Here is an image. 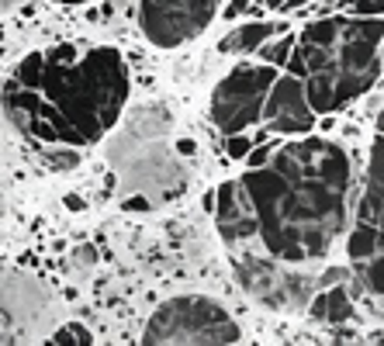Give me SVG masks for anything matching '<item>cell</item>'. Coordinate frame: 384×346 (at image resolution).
Returning <instances> with one entry per match:
<instances>
[{"label":"cell","instance_id":"obj_1","mask_svg":"<svg viewBox=\"0 0 384 346\" xmlns=\"http://www.w3.org/2000/svg\"><path fill=\"white\" fill-rule=\"evenodd\" d=\"M256 222L260 253L284 263H308L329 253L346 229L350 156L329 139L274 146L263 167L239 177Z\"/></svg>","mask_w":384,"mask_h":346},{"label":"cell","instance_id":"obj_2","mask_svg":"<svg viewBox=\"0 0 384 346\" xmlns=\"http://www.w3.org/2000/svg\"><path fill=\"white\" fill-rule=\"evenodd\" d=\"M128 101V66L101 45L77 59L73 45L28 52L0 84V111L11 129L45 146H90L118 125Z\"/></svg>","mask_w":384,"mask_h":346},{"label":"cell","instance_id":"obj_3","mask_svg":"<svg viewBox=\"0 0 384 346\" xmlns=\"http://www.w3.org/2000/svg\"><path fill=\"white\" fill-rule=\"evenodd\" d=\"M384 21L381 18H322L295 39L291 73L301 77L315 115H333L378 84Z\"/></svg>","mask_w":384,"mask_h":346},{"label":"cell","instance_id":"obj_4","mask_svg":"<svg viewBox=\"0 0 384 346\" xmlns=\"http://www.w3.org/2000/svg\"><path fill=\"white\" fill-rule=\"evenodd\" d=\"M170 129L173 118L163 104L139 108L108 146V160L122 173V187L146 194L153 205L173 201L187 187V170L177 160Z\"/></svg>","mask_w":384,"mask_h":346},{"label":"cell","instance_id":"obj_5","mask_svg":"<svg viewBox=\"0 0 384 346\" xmlns=\"http://www.w3.org/2000/svg\"><path fill=\"white\" fill-rule=\"evenodd\" d=\"M239 340V322L205 295H180L163 302L142 333L146 346H232Z\"/></svg>","mask_w":384,"mask_h":346},{"label":"cell","instance_id":"obj_6","mask_svg":"<svg viewBox=\"0 0 384 346\" xmlns=\"http://www.w3.org/2000/svg\"><path fill=\"white\" fill-rule=\"evenodd\" d=\"M232 267H236V281L243 284V291L267 308H305L319 291V277L298 274L295 263L274 260L267 253H250L246 246H239V253L232 257Z\"/></svg>","mask_w":384,"mask_h":346},{"label":"cell","instance_id":"obj_7","mask_svg":"<svg viewBox=\"0 0 384 346\" xmlns=\"http://www.w3.org/2000/svg\"><path fill=\"white\" fill-rule=\"evenodd\" d=\"M277 80V66L270 63H243L236 66L212 94V122L218 132L236 135L260 122L267 90Z\"/></svg>","mask_w":384,"mask_h":346},{"label":"cell","instance_id":"obj_8","mask_svg":"<svg viewBox=\"0 0 384 346\" xmlns=\"http://www.w3.org/2000/svg\"><path fill=\"white\" fill-rule=\"evenodd\" d=\"M52 319V298L21 270H0V343L39 336Z\"/></svg>","mask_w":384,"mask_h":346},{"label":"cell","instance_id":"obj_9","mask_svg":"<svg viewBox=\"0 0 384 346\" xmlns=\"http://www.w3.org/2000/svg\"><path fill=\"white\" fill-rule=\"evenodd\" d=\"M218 14V0H142L139 28L160 49H177L201 35Z\"/></svg>","mask_w":384,"mask_h":346},{"label":"cell","instance_id":"obj_10","mask_svg":"<svg viewBox=\"0 0 384 346\" xmlns=\"http://www.w3.org/2000/svg\"><path fill=\"white\" fill-rule=\"evenodd\" d=\"M260 118L267 122V132H274V135H308L315 129V111L305 97L301 77H295V73L281 77L277 73V80L267 90Z\"/></svg>","mask_w":384,"mask_h":346},{"label":"cell","instance_id":"obj_11","mask_svg":"<svg viewBox=\"0 0 384 346\" xmlns=\"http://www.w3.org/2000/svg\"><path fill=\"white\" fill-rule=\"evenodd\" d=\"M215 218H218V232L229 246H250L256 236V222L250 212V201L239 187V180H225L218 191H215Z\"/></svg>","mask_w":384,"mask_h":346},{"label":"cell","instance_id":"obj_12","mask_svg":"<svg viewBox=\"0 0 384 346\" xmlns=\"http://www.w3.org/2000/svg\"><path fill=\"white\" fill-rule=\"evenodd\" d=\"M357 218L367 225H378L384 232V135H378L371 146V170H367V187H364Z\"/></svg>","mask_w":384,"mask_h":346},{"label":"cell","instance_id":"obj_13","mask_svg":"<svg viewBox=\"0 0 384 346\" xmlns=\"http://www.w3.org/2000/svg\"><path fill=\"white\" fill-rule=\"evenodd\" d=\"M305 308L322 326H343V322L353 319V295H350V288L340 284V281L336 284H322L319 295H312V302L305 305Z\"/></svg>","mask_w":384,"mask_h":346},{"label":"cell","instance_id":"obj_14","mask_svg":"<svg viewBox=\"0 0 384 346\" xmlns=\"http://www.w3.org/2000/svg\"><path fill=\"white\" fill-rule=\"evenodd\" d=\"M353 263V281H357V288L364 291V298H371V305L378 308L384 315V246L378 253H371V257L364 260H350Z\"/></svg>","mask_w":384,"mask_h":346},{"label":"cell","instance_id":"obj_15","mask_svg":"<svg viewBox=\"0 0 384 346\" xmlns=\"http://www.w3.org/2000/svg\"><path fill=\"white\" fill-rule=\"evenodd\" d=\"M270 35H277V25H270V21H250V25H239L236 32H229L218 42V52H225V56H253Z\"/></svg>","mask_w":384,"mask_h":346},{"label":"cell","instance_id":"obj_16","mask_svg":"<svg viewBox=\"0 0 384 346\" xmlns=\"http://www.w3.org/2000/svg\"><path fill=\"white\" fill-rule=\"evenodd\" d=\"M52 346H90L94 343V333L87 329L84 322H66V326H59L56 333H52Z\"/></svg>","mask_w":384,"mask_h":346},{"label":"cell","instance_id":"obj_17","mask_svg":"<svg viewBox=\"0 0 384 346\" xmlns=\"http://www.w3.org/2000/svg\"><path fill=\"white\" fill-rule=\"evenodd\" d=\"M42 163L49 170H73V167L80 163V153H77L73 146H70V149H52V146H45Z\"/></svg>","mask_w":384,"mask_h":346},{"label":"cell","instance_id":"obj_18","mask_svg":"<svg viewBox=\"0 0 384 346\" xmlns=\"http://www.w3.org/2000/svg\"><path fill=\"white\" fill-rule=\"evenodd\" d=\"M291 49H295V35H284L281 42H274V45L263 42L256 52H260L270 66H284V63H288V56H291Z\"/></svg>","mask_w":384,"mask_h":346},{"label":"cell","instance_id":"obj_19","mask_svg":"<svg viewBox=\"0 0 384 346\" xmlns=\"http://www.w3.org/2000/svg\"><path fill=\"white\" fill-rule=\"evenodd\" d=\"M253 149V139H246L243 132H236V135H229V142H225V153L232 156V160H243L246 153Z\"/></svg>","mask_w":384,"mask_h":346},{"label":"cell","instance_id":"obj_20","mask_svg":"<svg viewBox=\"0 0 384 346\" xmlns=\"http://www.w3.org/2000/svg\"><path fill=\"white\" fill-rule=\"evenodd\" d=\"M353 14H360V18H381L384 0H353Z\"/></svg>","mask_w":384,"mask_h":346},{"label":"cell","instance_id":"obj_21","mask_svg":"<svg viewBox=\"0 0 384 346\" xmlns=\"http://www.w3.org/2000/svg\"><path fill=\"white\" fill-rule=\"evenodd\" d=\"M94 263H97V250H94V246H77V250H73V267L87 270V267H94Z\"/></svg>","mask_w":384,"mask_h":346},{"label":"cell","instance_id":"obj_22","mask_svg":"<svg viewBox=\"0 0 384 346\" xmlns=\"http://www.w3.org/2000/svg\"><path fill=\"white\" fill-rule=\"evenodd\" d=\"M263 7H270V11H298V7H305L308 0H260Z\"/></svg>","mask_w":384,"mask_h":346},{"label":"cell","instance_id":"obj_23","mask_svg":"<svg viewBox=\"0 0 384 346\" xmlns=\"http://www.w3.org/2000/svg\"><path fill=\"white\" fill-rule=\"evenodd\" d=\"M125 208L128 212H146V208H153V201H149L146 194H132V198L125 201Z\"/></svg>","mask_w":384,"mask_h":346},{"label":"cell","instance_id":"obj_24","mask_svg":"<svg viewBox=\"0 0 384 346\" xmlns=\"http://www.w3.org/2000/svg\"><path fill=\"white\" fill-rule=\"evenodd\" d=\"M173 149H177V156H194V142L191 139H177Z\"/></svg>","mask_w":384,"mask_h":346},{"label":"cell","instance_id":"obj_25","mask_svg":"<svg viewBox=\"0 0 384 346\" xmlns=\"http://www.w3.org/2000/svg\"><path fill=\"white\" fill-rule=\"evenodd\" d=\"M66 208H70V212H84V201H80L77 194H70V198H66Z\"/></svg>","mask_w":384,"mask_h":346},{"label":"cell","instance_id":"obj_26","mask_svg":"<svg viewBox=\"0 0 384 346\" xmlns=\"http://www.w3.org/2000/svg\"><path fill=\"white\" fill-rule=\"evenodd\" d=\"M239 11H246V0H232L229 4V14H239Z\"/></svg>","mask_w":384,"mask_h":346},{"label":"cell","instance_id":"obj_27","mask_svg":"<svg viewBox=\"0 0 384 346\" xmlns=\"http://www.w3.org/2000/svg\"><path fill=\"white\" fill-rule=\"evenodd\" d=\"M378 135H384V108H381V115H378Z\"/></svg>","mask_w":384,"mask_h":346},{"label":"cell","instance_id":"obj_28","mask_svg":"<svg viewBox=\"0 0 384 346\" xmlns=\"http://www.w3.org/2000/svg\"><path fill=\"white\" fill-rule=\"evenodd\" d=\"M52 4H84V0H52Z\"/></svg>","mask_w":384,"mask_h":346},{"label":"cell","instance_id":"obj_29","mask_svg":"<svg viewBox=\"0 0 384 346\" xmlns=\"http://www.w3.org/2000/svg\"><path fill=\"white\" fill-rule=\"evenodd\" d=\"M4 212H7V205H4V198H0V222H4Z\"/></svg>","mask_w":384,"mask_h":346},{"label":"cell","instance_id":"obj_30","mask_svg":"<svg viewBox=\"0 0 384 346\" xmlns=\"http://www.w3.org/2000/svg\"><path fill=\"white\" fill-rule=\"evenodd\" d=\"M11 4H14V0H0V7H11Z\"/></svg>","mask_w":384,"mask_h":346},{"label":"cell","instance_id":"obj_31","mask_svg":"<svg viewBox=\"0 0 384 346\" xmlns=\"http://www.w3.org/2000/svg\"><path fill=\"white\" fill-rule=\"evenodd\" d=\"M381 59H384V39H381Z\"/></svg>","mask_w":384,"mask_h":346}]
</instances>
